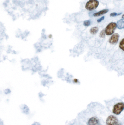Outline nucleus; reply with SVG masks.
Listing matches in <instances>:
<instances>
[{"instance_id": "obj_1", "label": "nucleus", "mask_w": 124, "mask_h": 125, "mask_svg": "<svg viewBox=\"0 0 124 125\" xmlns=\"http://www.w3.org/2000/svg\"><path fill=\"white\" fill-rule=\"evenodd\" d=\"M99 5V2L97 0H89L87 2L85 8L89 11H92L96 9Z\"/></svg>"}, {"instance_id": "obj_2", "label": "nucleus", "mask_w": 124, "mask_h": 125, "mask_svg": "<svg viewBox=\"0 0 124 125\" xmlns=\"http://www.w3.org/2000/svg\"><path fill=\"white\" fill-rule=\"evenodd\" d=\"M117 27V24L115 22H111L108 25L105 29L106 34L110 36L114 33L115 30Z\"/></svg>"}, {"instance_id": "obj_3", "label": "nucleus", "mask_w": 124, "mask_h": 125, "mask_svg": "<svg viewBox=\"0 0 124 125\" xmlns=\"http://www.w3.org/2000/svg\"><path fill=\"white\" fill-rule=\"evenodd\" d=\"M124 109V103L123 102H119L114 106L112 112L116 115H119L122 113Z\"/></svg>"}, {"instance_id": "obj_4", "label": "nucleus", "mask_w": 124, "mask_h": 125, "mask_svg": "<svg viewBox=\"0 0 124 125\" xmlns=\"http://www.w3.org/2000/svg\"><path fill=\"white\" fill-rule=\"evenodd\" d=\"M107 125H122L117 117L114 115H110L108 116L106 120Z\"/></svg>"}, {"instance_id": "obj_5", "label": "nucleus", "mask_w": 124, "mask_h": 125, "mask_svg": "<svg viewBox=\"0 0 124 125\" xmlns=\"http://www.w3.org/2000/svg\"><path fill=\"white\" fill-rule=\"evenodd\" d=\"M119 37V35L117 33L113 34L109 39V43L111 44H116L118 41Z\"/></svg>"}, {"instance_id": "obj_6", "label": "nucleus", "mask_w": 124, "mask_h": 125, "mask_svg": "<svg viewBox=\"0 0 124 125\" xmlns=\"http://www.w3.org/2000/svg\"><path fill=\"white\" fill-rule=\"evenodd\" d=\"M87 125H100L98 118L96 117H93L88 120Z\"/></svg>"}, {"instance_id": "obj_7", "label": "nucleus", "mask_w": 124, "mask_h": 125, "mask_svg": "<svg viewBox=\"0 0 124 125\" xmlns=\"http://www.w3.org/2000/svg\"><path fill=\"white\" fill-rule=\"evenodd\" d=\"M117 27L119 29H124V19H120L117 22Z\"/></svg>"}, {"instance_id": "obj_8", "label": "nucleus", "mask_w": 124, "mask_h": 125, "mask_svg": "<svg viewBox=\"0 0 124 125\" xmlns=\"http://www.w3.org/2000/svg\"><path fill=\"white\" fill-rule=\"evenodd\" d=\"M108 11H109L108 9H104V10H102L101 11H99L98 12L94 14L93 16L94 17H99L101 15H103L108 12Z\"/></svg>"}, {"instance_id": "obj_9", "label": "nucleus", "mask_w": 124, "mask_h": 125, "mask_svg": "<svg viewBox=\"0 0 124 125\" xmlns=\"http://www.w3.org/2000/svg\"><path fill=\"white\" fill-rule=\"evenodd\" d=\"M99 29L97 27H94L90 29V33L93 35H95L98 32Z\"/></svg>"}, {"instance_id": "obj_10", "label": "nucleus", "mask_w": 124, "mask_h": 125, "mask_svg": "<svg viewBox=\"0 0 124 125\" xmlns=\"http://www.w3.org/2000/svg\"><path fill=\"white\" fill-rule=\"evenodd\" d=\"M119 48L120 49L124 51V38L120 41L119 44Z\"/></svg>"}, {"instance_id": "obj_11", "label": "nucleus", "mask_w": 124, "mask_h": 125, "mask_svg": "<svg viewBox=\"0 0 124 125\" xmlns=\"http://www.w3.org/2000/svg\"><path fill=\"white\" fill-rule=\"evenodd\" d=\"M105 29H103L100 32L99 36L100 38H104L105 37Z\"/></svg>"}, {"instance_id": "obj_12", "label": "nucleus", "mask_w": 124, "mask_h": 125, "mask_svg": "<svg viewBox=\"0 0 124 125\" xmlns=\"http://www.w3.org/2000/svg\"><path fill=\"white\" fill-rule=\"evenodd\" d=\"M91 24V21L90 20H85L83 24L85 26H89Z\"/></svg>"}, {"instance_id": "obj_13", "label": "nucleus", "mask_w": 124, "mask_h": 125, "mask_svg": "<svg viewBox=\"0 0 124 125\" xmlns=\"http://www.w3.org/2000/svg\"><path fill=\"white\" fill-rule=\"evenodd\" d=\"M122 13H119V14H117L116 13H111L110 14V17H115V16H117V15H119L120 14H122Z\"/></svg>"}, {"instance_id": "obj_14", "label": "nucleus", "mask_w": 124, "mask_h": 125, "mask_svg": "<svg viewBox=\"0 0 124 125\" xmlns=\"http://www.w3.org/2000/svg\"><path fill=\"white\" fill-rule=\"evenodd\" d=\"M104 19H105V17H101V18H99L98 20H97V22H98V23L101 22L102 20H104Z\"/></svg>"}, {"instance_id": "obj_15", "label": "nucleus", "mask_w": 124, "mask_h": 125, "mask_svg": "<svg viewBox=\"0 0 124 125\" xmlns=\"http://www.w3.org/2000/svg\"><path fill=\"white\" fill-rule=\"evenodd\" d=\"M73 82L75 83H77L78 82V80L77 78H75L73 79Z\"/></svg>"}, {"instance_id": "obj_16", "label": "nucleus", "mask_w": 124, "mask_h": 125, "mask_svg": "<svg viewBox=\"0 0 124 125\" xmlns=\"http://www.w3.org/2000/svg\"><path fill=\"white\" fill-rule=\"evenodd\" d=\"M52 35H51V34H50V35H49V36H48V37H49V39H51V38H52Z\"/></svg>"}, {"instance_id": "obj_17", "label": "nucleus", "mask_w": 124, "mask_h": 125, "mask_svg": "<svg viewBox=\"0 0 124 125\" xmlns=\"http://www.w3.org/2000/svg\"><path fill=\"white\" fill-rule=\"evenodd\" d=\"M122 18L123 19H124V14H123V15L122 16Z\"/></svg>"}]
</instances>
